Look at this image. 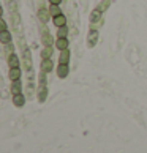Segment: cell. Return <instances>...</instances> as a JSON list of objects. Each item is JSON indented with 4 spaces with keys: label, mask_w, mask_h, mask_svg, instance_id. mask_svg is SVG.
Segmentation results:
<instances>
[{
    "label": "cell",
    "mask_w": 147,
    "mask_h": 153,
    "mask_svg": "<svg viewBox=\"0 0 147 153\" xmlns=\"http://www.w3.org/2000/svg\"><path fill=\"white\" fill-rule=\"evenodd\" d=\"M41 41H43V46H52L54 41H55L44 25H43V30H41Z\"/></svg>",
    "instance_id": "obj_1"
},
{
    "label": "cell",
    "mask_w": 147,
    "mask_h": 153,
    "mask_svg": "<svg viewBox=\"0 0 147 153\" xmlns=\"http://www.w3.org/2000/svg\"><path fill=\"white\" fill-rule=\"evenodd\" d=\"M40 70H41L43 73H51L54 70V63H52V60L51 59H41V66H40Z\"/></svg>",
    "instance_id": "obj_2"
},
{
    "label": "cell",
    "mask_w": 147,
    "mask_h": 153,
    "mask_svg": "<svg viewBox=\"0 0 147 153\" xmlns=\"http://www.w3.org/2000/svg\"><path fill=\"white\" fill-rule=\"evenodd\" d=\"M51 18H52V16H51V13H49V10H46V8H40L38 10V19L40 21H41L43 22V24H46V22L51 19Z\"/></svg>",
    "instance_id": "obj_3"
},
{
    "label": "cell",
    "mask_w": 147,
    "mask_h": 153,
    "mask_svg": "<svg viewBox=\"0 0 147 153\" xmlns=\"http://www.w3.org/2000/svg\"><path fill=\"white\" fill-rule=\"evenodd\" d=\"M68 74H70V66L59 63V66H57V76L60 79H65V77H68Z\"/></svg>",
    "instance_id": "obj_4"
},
{
    "label": "cell",
    "mask_w": 147,
    "mask_h": 153,
    "mask_svg": "<svg viewBox=\"0 0 147 153\" xmlns=\"http://www.w3.org/2000/svg\"><path fill=\"white\" fill-rule=\"evenodd\" d=\"M52 24L57 27H65L66 25V16L65 14H59V16H54L52 18Z\"/></svg>",
    "instance_id": "obj_5"
},
{
    "label": "cell",
    "mask_w": 147,
    "mask_h": 153,
    "mask_svg": "<svg viewBox=\"0 0 147 153\" xmlns=\"http://www.w3.org/2000/svg\"><path fill=\"white\" fill-rule=\"evenodd\" d=\"M70 51L65 49V51H60V55H59V63L62 65H68L70 63Z\"/></svg>",
    "instance_id": "obj_6"
},
{
    "label": "cell",
    "mask_w": 147,
    "mask_h": 153,
    "mask_svg": "<svg viewBox=\"0 0 147 153\" xmlns=\"http://www.w3.org/2000/svg\"><path fill=\"white\" fill-rule=\"evenodd\" d=\"M70 43H68V38H57L55 39V48H57L59 51H65L68 49Z\"/></svg>",
    "instance_id": "obj_7"
},
{
    "label": "cell",
    "mask_w": 147,
    "mask_h": 153,
    "mask_svg": "<svg viewBox=\"0 0 147 153\" xmlns=\"http://www.w3.org/2000/svg\"><path fill=\"white\" fill-rule=\"evenodd\" d=\"M8 66L10 68H16V66H19V63H21V60H19V57H18V54H10L8 55Z\"/></svg>",
    "instance_id": "obj_8"
},
{
    "label": "cell",
    "mask_w": 147,
    "mask_h": 153,
    "mask_svg": "<svg viewBox=\"0 0 147 153\" xmlns=\"http://www.w3.org/2000/svg\"><path fill=\"white\" fill-rule=\"evenodd\" d=\"M21 68L19 66H16V68H10V71H8V77L11 79V81H18V79L21 77Z\"/></svg>",
    "instance_id": "obj_9"
},
{
    "label": "cell",
    "mask_w": 147,
    "mask_h": 153,
    "mask_svg": "<svg viewBox=\"0 0 147 153\" xmlns=\"http://www.w3.org/2000/svg\"><path fill=\"white\" fill-rule=\"evenodd\" d=\"M11 93H13V95L22 93V84H21V79H18V81H11Z\"/></svg>",
    "instance_id": "obj_10"
},
{
    "label": "cell",
    "mask_w": 147,
    "mask_h": 153,
    "mask_svg": "<svg viewBox=\"0 0 147 153\" xmlns=\"http://www.w3.org/2000/svg\"><path fill=\"white\" fill-rule=\"evenodd\" d=\"M13 104L16 107H22L25 104V98H24V95L22 93H18V95H13Z\"/></svg>",
    "instance_id": "obj_11"
},
{
    "label": "cell",
    "mask_w": 147,
    "mask_h": 153,
    "mask_svg": "<svg viewBox=\"0 0 147 153\" xmlns=\"http://www.w3.org/2000/svg\"><path fill=\"white\" fill-rule=\"evenodd\" d=\"M52 52H54L52 46H43V49H41V59H51Z\"/></svg>",
    "instance_id": "obj_12"
},
{
    "label": "cell",
    "mask_w": 147,
    "mask_h": 153,
    "mask_svg": "<svg viewBox=\"0 0 147 153\" xmlns=\"http://www.w3.org/2000/svg\"><path fill=\"white\" fill-rule=\"evenodd\" d=\"M0 43H2V44H8V43H11V33H10L8 30L0 32Z\"/></svg>",
    "instance_id": "obj_13"
},
{
    "label": "cell",
    "mask_w": 147,
    "mask_h": 153,
    "mask_svg": "<svg viewBox=\"0 0 147 153\" xmlns=\"http://www.w3.org/2000/svg\"><path fill=\"white\" fill-rule=\"evenodd\" d=\"M46 96H48V88L46 85H40V93H38V101L40 103H43L44 100H46Z\"/></svg>",
    "instance_id": "obj_14"
},
{
    "label": "cell",
    "mask_w": 147,
    "mask_h": 153,
    "mask_svg": "<svg viewBox=\"0 0 147 153\" xmlns=\"http://www.w3.org/2000/svg\"><path fill=\"white\" fill-rule=\"evenodd\" d=\"M97 38H98V32H97V30H90V35H89V46H90V48L95 46Z\"/></svg>",
    "instance_id": "obj_15"
},
{
    "label": "cell",
    "mask_w": 147,
    "mask_h": 153,
    "mask_svg": "<svg viewBox=\"0 0 147 153\" xmlns=\"http://www.w3.org/2000/svg\"><path fill=\"white\" fill-rule=\"evenodd\" d=\"M49 13H51V16H59V14H62V10H60V7L59 5H49Z\"/></svg>",
    "instance_id": "obj_16"
},
{
    "label": "cell",
    "mask_w": 147,
    "mask_h": 153,
    "mask_svg": "<svg viewBox=\"0 0 147 153\" xmlns=\"http://www.w3.org/2000/svg\"><path fill=\"white\" fill-rule=\"evenodd\" d=\"M57 38H68V27H59L57 29Z\"/></svg>",
    "instance_id": "obj_17"
},
{
    "label": "cell",
    "mask_w": 147,
    "mask_h": 153,
    "mask_svg": "<svg viewBox=\"0 0 147 153\" xmlns=\"http://www.w3.org/2000/svg\"><path fill=\"white\" fill-rule=\"evenodd\" d=\"M100 16H101V10H95L93 13L90 14V22H92V24H93V22H97L100 19Z\"/></svg>",
    "instance_id": "obj_18"
},
{
    "label": "cell",
    "mask_w": 147,
    "mask_h": 153,
    "mask_svg": "<svg viewBox=\"0 0 147 153\" xmlns=\"http://www.w3.org/2000/svg\"><path fill=\"white\" fill-rule=\"evenodd\" d=\"M40 85H46V73H40Z\"/></svg>",
    "instance_id": "obj_19"
},
{
    "label": "cell",
    "mask_w": 147,
    "mask_h": 153,
    "mask_svg": "<svg viewBox=\"0 0 147 153\" xmlns=\"http://www.w3.org/2000/svg\"><path fill=\"white\" fill-rule=\"evenodd\" d=\"M5 30H8V25H7V22L0 18V32H5Z\"/></svg>",
    "instance_id": "obj_20"
},
{
    "label": "cell",
    "mask_w": 147,
    "mask_h": 153,
    "mask_svg": "<svg viewBox=\"0 0 147 153\" xmlns=\"http://www.w3.org/2000/svg\"><path fill=\"white\" fill-rule=\"evenodd\" d=\"M60 2H62V0H49L51 5H60Z\"/></svg>",
    "instance_id": "obj_21"
},
{
    "label": "cell",
    "mask_w": 147,
    "mask_h": 153,
    "mask_svg": "<svg viewBox=\"0 0 147 153\" xmlns=\"http://www.w3.org/2000/svg\"><path fill=\"white\" fill-rule=\"evenodd\" d=\"M2 14H3V8L0 7V18H2Z\"/></svg>",
    "instance_id": "obj_22"
}]
</instances>
